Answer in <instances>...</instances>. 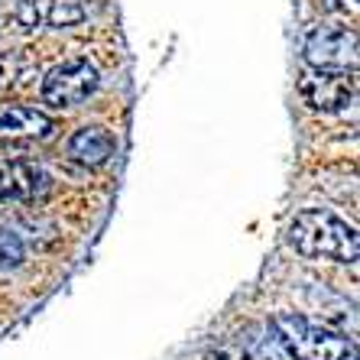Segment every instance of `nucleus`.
I'll return each instance as SVG.
<instances>
[{
    "label": "nucleus",
    "instance_id": "nucleus-9",
    "mask_svg": "<svg viewBox=\"0 0 360 360\" xmlns=\"http://www.w3.org/2000/svg\"><path fill=\"white\" fill-rule=\"evenodd\" d=\"M68 153H72V160H78L82 166L88 169H98L114 156V136L110 130L104 127H82L72 143H68Z\"/></svg>",
    "mask_w": 360,
    "mask_h": 360
},
{
    "label": "nucleus",
    "instance_id": "nucleus-10",
    "mask_svg": "<svg viewBox=\"0 0 360 360\" xmlns=\"http://www.w3.org/2000/svg\"><path fill=\"white\" fill-rule=\"evenodd\" d=\"M23 263V240L17 234H10L0 227V273L7 269H17Z\"/></svg>",
    "mask_w": 360,
    "mask_h": 360
},
{
    "label": "nucleus",
    "instance_id": "nucleus-7",
    "mask_svg": "<svg viewBox=\"0 0 360 360\" xmlns=\"http://www.w3.org/2000/svg\"><path fill=\"white\" fill-rule=\"evenodd\" d=\"M49 188V176L36 162H0V198H36Z\"/></svg>",
    "mask_w": 360,
    "mask_h": 360
},
{
    "label": "nucleus",
    "instance_id": "nucleus-5",
    "mask_svg": "<svg viewBox=\"0 0 360 360\" xmlns=\"http://www.w3.org/2000/svg\"><path fill=\"white\" fill-rule=\"evenodd\" d=\"M98 68L88 59H72L56 65L42 82V101L52 108H75L84 98H91L98 88Z\"/></svg>",
    "mask_w": 360,
    "mask_h": 360
},
{
    "label": "nucleus",
    "instance_id": "nucleus-4",
    "mask_svg": "<svg viewBox=\"0 0 360 360\" xmlns=\"http://www.w3.org/2000/svg\"><path fill=\"white\" fill-rule=\"evenodd\" d=\"M98 7L101 0H17L13 17L23 30H39V26L68 30V26L91 20Z\"/></svg>",
    "mask_w": 360,
    "mask_h": 360
},
{
    "label": "nucleus",
    "instance_id": "nucleus-8",
    "mask_svg": "<svg viewBox=\"0 0 360 360\" xmlns=\"http://www.w3.org/2000/svg\"><path fill=\"white\" fill-rule=\"evenodd\" d=\"M52 130V120L36 108L7 104L0 108V140H23V136H46Z\"/></svg>",
    "mask_w": 360,
    "mask_h": 360
},
{
    "label": "nucleus",
    "instance_id": "nucleus-3",
    "mask_svg": "<svg viewBox=\"0 0 360 360\" xmlns=\"http://www.w3.org/2000/svg\"><path fill=\"white\" fill-rule=\"evenodd\" d=\"M305 62L319 72H354L357 33L351 26H315L305 39Z\"/></svg>",
    "mask_w": 360,
    "mask_h": 360
},
{
    "label": "nucleus",
    "instance_id": "nucleus-2",
    "mask_svg": "<svg viewBox=\"0 0 360 360\" xmlns=\"http://www.w3.org/2000/svg\"><path fill=\"white\" fill-rule=\"evenodd\" d=\"M273 335L279 347L295 360H357V351L347 338L309 321L305 315L283 311L273 319Z\"/></svg>",
    "mask_w": 360,
    "mask_h": 360
},
{
    "label": "nucleus",
    "instance_id": "nucleus-1",
    "mask_svg": "<svg viewBox=\"0 0 360 360\" xmlns=\"http://www.w3.org/2000/svg\"><path fill=\"white\" fill-rule=\"evenodd\" d=\"M289 243L311 260H357V231L331 211H299L289 224Z\"/></svg>",
    "mask_w": 360,
    "mask_h": 360
},
{
    "label": "nucleus",
    "instance_id": "nucleus-6",
    "mask_svg": "<svg viewBox=\"0 0 360 360\" xmlns=\"http://www.w3.org/2000/svg\"><path fill=\"white\" fill-rule=\"evenodd\" d=\"M302 98L309 101L315 110H344L357 94L354 72H305L299 82Z\"/></svg>",
    "mask_w": 360,
    "mask_h": 360
}]
</instances>
